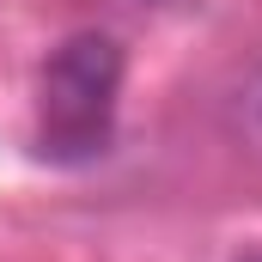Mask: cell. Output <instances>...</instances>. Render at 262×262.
I'll list each match as a JSON object with an SVG mask.
<instances>
[{
    "label": "cell",
    "instance_id": "obj_1",
    "mask_svg": "<svg viewBox=\"0 0 262 262\" xmlns=\"http://www.w3.org/2000/svg\"><path fill=\"white\" fill-rule=\"evenodd\" d=\"M122 49L104 31H73L61 49H49L43 79H37V140L49 159L79 165L98 159L116 134V104H122Z\"/></svg>",
    "mask_w": 262,
    "mask_h": 262
},
{
    "label": "cell",
    "instance_id": "obj_2",
    "mask_svg": "<svg viewBox=\"0 0 262 262\" xmlns=\"http://www.w3.org/2000/svg\"><path fill=\"white\" fill-rule=\"evenodd\" d=\"M238 262H262V250H250V256H238Z\"/></svg>",
    "mask_w": 262,
    "mask_h": 262
},
{
    "label": "cell",
    "instance_id": "obj_3",
    "mask_svg": "<svg viewBox=\"0 0 262 262\" xmlns=\"http://www.w3.org/2000/svg\"><path fill=\"white\" fill-rule=\"evenodd\" d=\"M256 110H262V85H256Z\"/></svg>",
    "mask_w": 262,
    "mask_h": 262
}]
</instances>
